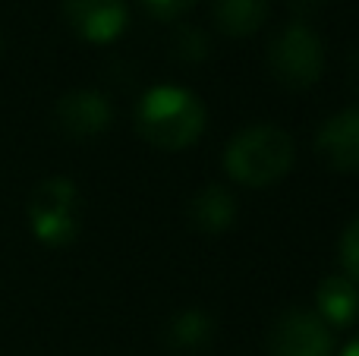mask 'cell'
Masks as SVG:
<instances>
[{
    "label": "cell",
    "instance_id": "1",
    "mask_svg": "<svg viewBox=\"0 0 359 356\" xmlns=\"http://www.w3.org/2000/svg\"><path fill=\"white\" fill-rule=\"evenodd\" d=\"M136 130L161 151H183L205 132V104L183 85H155L136 104Z\"/></svg>",
    "mask_w": 359,
    "mask_h": 356
},
{
    "label": "cell",
    "instance_id": "2",
    "mask_svg": "<svg viewBox=\"0 0 359 356\" xmlns=\"http://www.w3.org/2000/svg\"><path fill=\"white\" fill-rule=\"evenodd\" d=\"M297 161V142L274 123H252L240 130L224 149V167L243 186H271L284 180Z\"/></svg>",
    "mask_w": 359,
    "mask_h": 356
},
{
    "label": "cell",
    "instance_id": "3",
    "mask_svg": "<svg viewBox=\"0 0 359 356\" xmlns=\"http://www.w3.org/2000/svg\"><path fill=\"white\" fill-rule=\"evenodd\" d=\"M29 227L50 249L69 246L79 233V189L67 177H48L29 196Z\"/></svg>",
    "mask_w": 359,
    "mask_h": 356
},
{
    "label": "cell",
    "instance_id": "4",
    "mask_svg": "<svg viewBox=\"0 0 359 356\" xmlns=\"http://www.w3.org/2000/svg\"><path fill=\"white\" fill-rule=\"evenodd\" d=\"M268 67L284 88H309L322 79L325 44L306 22H290L268 44Z\"/></svg>",
    "mask_w": 359,
    "mask_h": 356
},
{
    "label": "cell",
    "instance_id": "5",
    "mask_svg": "<svg viewBox=\"0 0 359 356\" xmlns=\"http://www.w3.org/2000/svg\"><path fill=\"white\" fill-rule=\"evenodd\" d=\"M271 356H334V334L318 313L287 309L268 331Z\"/></svg>",
    "mask_w": 359,
    "mask_h": 356
},
{
    "label": "cell",
    "instance_id": "6",
    "mask_svg": "<svg viewBox=\"0 0 359 356\" xmlns=\"http://www.w3.org/2000/svg\"><path fill=\"white\" fill-rule=\"evenodd\" d=\"M63 16L79 38L107 44L123 35L130 22V6L126 0H63Z\"/></svg>",
    "mask_w": 359,
    "mask_h": 356
},
{
    "label": "cell",
    "instance_id": "7",
    "mask_svg": "<svg viewBox=\"0 0 359 356\" xmlns=\"http://www.w3.org/2000/svg\"><path fill=\"white\" fill-rule=\"evenodd\" d=\"M111 101L95 88H76V92L63 95L54 107V123L60 132L73 139L98 136L111 126Z\"/></svg>",
    "mask_w": 359,
    "mask_h": 356
},
{
    "label": "cell",
    "instance_id": "8",
    "mask_svg": "<svg viewBox=\"0 0 359 356\" xmlns=\"http://www.w3.org/2000/svg\"><path fill=\"white\" fill-rule=\"evenodd\" d=\"M316 151L331 170L359 174V107L334 114L318 130Z\"/></svg>",
    "mask_w": 359,
    "mask_h": 356
},
{
    "label": "cell",
    "instance_id": "9",
    "mask_svg": "<svg viewBox=\"0 0 359 356\" xmlns=\"http://www.w3.org/2000/svg\"><path fill=\"white\" fill-rule=\"evenodd\" d=\"M318 315L328 328H347L359 315V284H353L347 275H331L318 284L316 290Z\"/></svg>",
    "mask_w": 359,
    "mask_h": 356
},
{
    "label": "cell",
    "instance_id": "10",
    "mask_svg": "<svg viewBox=\"0 0 359 356\" xmlns=\"http://www.w3.org/2000/svg\"><path fill=\"white\" fill-rule=\"evenodd\" d=\"M211 19L230 38L255 35L268 19V0H211Z\"/></svg>",
    "mask_w": 359,
    "mask_h": 356
},
{
    "label": "cell",
    "instance_id": "11",
    "mask_svg": "<svg viewBox=\"0 0 359 356\" xmlns=\"http://www.w3.org/2000/svg\"><path fill=\"white\" fill-rule=\"evenodd\" d=\"M189 218L196 231L202 233H224L236 218V202L224 186H205L192 196L189 202Z\"/></svg>",
    "mask_w": 359,
    "mask_h": 356
},
{
    "label": "cell",
    "instance_id": "12",
    "mask_svg": "<svg viewBox=\"0 0 359 356\" xmlns=\"http://www.w3.org/2000/svg\"><path fill=\"white\" fill-rule=\"evenodd\" d=\"M170 344L174 347H198L211 338V322L205 319L198 309H189V313H180L168 328Z\"/></svg>",
    "mask_w": 359,
    "mask_h": 356
},
{
    "label": "cell",
    "instance_id": "13",
    "mask_svg": "<svg viewBox=\"0 0 359 356\" xmlns=\"http://www.w3.org/2000/svg\"><path fill=\"white\" fill-rule=\"evenodd\" d=\"M170 48H174V54L180 60H189V63L202 60V57L208 54V41H205V35L198 29H180Z\"/></svg>",
    "mask_w": 359,
    "mask_h": 356
},
{
    "label": "cell",
    "instance_id": "14",
    "mask_svg": "<svg viewBox=\"0 0 359 356\" xmlns=\"http://www.w3.org/2000/svg\"><path fill=\"white\" fill-rule=\"evenodd\" d=\"M341 262H344V271L353 284H359V218H353L347 224L341 237Z\"/></svg>",
    "mask_w": 359,
    "mask_h": 356
},
{
    "label": "cell",
    "instance_id": "15",
    "mask_svg": "<svg viewBox=\"0 0 359 356\" xmlns=\"http://www.w3.org/2000/svg\"><path fill=\"white\" fill-rule=\"evenodd\" d=\"M192 4H196V0H142V6L155 19H177V16H183Z\"/></svg>",
    "mask_w": 359,
    "mask_h": 356
},
{
    "label": "cell",
    "instance_id": "16",
    "mask_svg": "<svg viewBox=\"0 0 359 356\" xmlns=\"http://www.w3.org/2000/svg\"><path fill=\"white\" fill-rule=\"evenodd\" d=\"M350 82H353V88L359 92V50L350 57Z\"/></svg>",
    "mask_w": 359,
    "mask_h": 356
},
{
    "label": "cell",
    "instance_id": "17",
    "mask_svg": "<svg viewBox=\"0 0 359 356\" xmlns=\"http://www.w3.org/2000/svg\"><path fill=\"white\" fill-rule=\"evenodd\" d=\"M341 356H359V338L350 341V344L344 347V353H341Z\"/></svg>",
    "mask_w": 359,
    "mask_h": 356
}]
</instances>
